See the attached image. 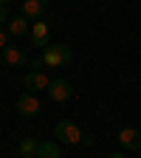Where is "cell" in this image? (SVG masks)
Wrapping results in <instances>:
<instances>
[{
    "label": "cell",
    "mask_w": 141,
    "mask_h": 158,
    "mask_svg": "<svg viewBox=\"0 0 141 158\" xmlns=\"http://www.w3.org/2000/svg\"><path fill=\"white\" fill-rule=\"evenodd\" d=\"M20 158H37V155H20Z\"/></svg>",
    "instance_id": "obj_17"
},
{
    "label": "cell",
    "mask_w": 141,
    "mask_h": 158,
    "mask_svg": "<svg viewBox=\"0 0 141 158\" xmlns=\"http://www.w3.org/2000/svg\"><path fill=\"white\" fill-rule=\"evenodd\" d=\"M37 158H62V150H59V141H43L39 144Z\"/></svg>",
    "instance_id": "obj_12"
},
{
    "label": "cell",
    "mask_w": 141,
    "mask_h": 158,
    "mask_svg": "<svg viewBox=\"0 0 141 158\" xmlns=\"http://www.w3.org/2000/svg\"><path fill=\"white\" fill-rule=\"evenodd\" d=\"M6 23H9V11H6V9H0V28H3Z\"/></svg>",
    "instance_id": "obj_14"
},
{
    "label": "cell",
    "mask_w": 141,
    "mask_h": 158,
    "mask_svg": "<svg viewBox=\"0 0 141 158\" xmlns=\"http://www.w3.org/2000/svg\"><path fill=\"white\" fill-rule=\"evenodd\" d=\"M9 43H11V34H9L6 28H0V54L9 48Z\"/></svg>",
    "instance_id": "obj_13"
},
{
    "label": "cell",
    "mask_w": 141,
    "mask_h": 158,
    "mask_svg": "<svg viewBox=\"0 0 141 158\" xmlns=\"http://www.w3.org/2000/svg\"><path fill=\"white\" fill-rule=\"evenodd\" d=\"M39 144H43V141L26 135V138H20V141H17V152H20V155H37V152H39Z\"/></svg>",
    "instance_id": "obj_11"
},
{
    "label": "cell",
    "mask_w": 141,
    "mask_h": 158,
    "mask_svg": "<svg viewBox=\"0 0 141 158\" xmlns=\"http://www.w3.org/2000/svg\"><path fill=\"white\" fill-rule=\"evenodd\" d=\"M116 141L122 144L124 150H141V130H135V127H122L118 130V135H116Z\"/></svg>",
    "instance_id": "obj_6"
},
{
    "label": "cell",
    "mask_w": 141,
    "mask_h": 158,
    "mask_svg": "<svg viewBox=\"0 0 141 158\" xmlns=\"http://www.w3.org/2000/svg\"><path fill=\"white\" fill-rule=\"evenodd\" d=\"M71 96H73V88H71L68 79H54V82H51V88H48V99H51L54 105L68 102Z\"/></svg>",
    "instance_id": "obj_4"
},
{
    "label": "cell",
    "mask_w": 141,
    "mask_h": 158,
    "mask_svg": "<svg viewBox=\"0 0 141 158\" xmlns=\"http://www.w3.org/2000/svg\"><path fill=\"white\" fill-rule=\"evenodd\" d=\"M23 82H26V88H28L31 93H39V90H48L54 79H51V76H48L45 71H28Z\"/></svg>",
    "instance_id": "obj_5"
},
{
    "label": "cell",
    "mask_w": 141,
    "mask_h": 158,
    "mask_svg": "<svg viewBox=\"0 0 141 158\" xmlns=\"http://www.w3.org/2000/svg\"><path fill=\"white\" fill-rule=\"evenodd\" d=\"M28 40H31L34 48H45L48 45V23H45V20H34V23H31Z\"/></svg>",
    "instance_id": "obj_7"
},
{
    "label": "cell",
    "mask_w": 141,
    "mask_h": 158,
    "mask_svg": "<svg viewBox=\"0 0 141 158\" xmlns=\"http://www.w3.org/2000/svg\"><path fill=\"white\" fill-rule=\"evenodd\" d=\"M3 59H6L11 68H17V65H26V62H28V54L20 48V45H9V48L3 51Z\"/></svg>",
    "instance_id": "obj_10"
},
{
    "label": "cell",
    "mask_w": 141,
    "mask_h": 158,
    "mask_svg": "<svg viewBox=\"0 0 141 158\" xmlns=\"http://www.w3.org/2000/svg\"><path fill=\"white\" fill-rule=\"evenodd\" d=\"M11 37H26L28 31H31V23H28V17H23V14H20V17H9V23L3 26Z\"/></svg>",
    "instance_id": "obj_9"
},
{
    "label": "cell",
    "mask_w": 141,
    "mask_h": 158,
    "mask_svg": "<svg viewBox=\"0 0 141 158\" xmlns=\"http://www.w3.org/2000/svg\"><path fill=\"white\" fill-rule=\"evenodd\" d=\"M71 59H73V51H71V45H65V43H48V45L43 48V54H39L43 68H65Z\"/></svg>",
    "instance_id": "obj_2"
},
{
    "label": "cell",
    "mask_w": 141,
    "mask_h": 158,
    "mask_svg": "<svg viewBox=\"0 0 141 158\" xmlns=\"http://www.w3.org/2000/svg\"><path fill=\"white\" fill-rule=\"evenodd\" d=\"M54 135H56V141L59 144H71V147H76V144H85V147H93L96 141L90 135H85L82 130H79L73 122H68V118H62V122H56V127H54Z\"/></svg>",
    "instance_id": "obj_1"
},
{
    "label": "cell",
    "mask_w": 141,
    "mask_h": 158,
    "mask_svg": "<svg viewBox=\"0 0 141 158\" xmlns=\"http://www.w3.org/2000/svg\"><path fill=\"white\" fill-rule=\"evenodd\" d=\"M14 107H17V113L23 116V118H34V116H39V110H43V102H39L37 93L26 90V93L17 96V105Z\"/></svg>",
    "instance_id": "obj_3"
},
{
    "label": "cell",
    "mask_w": 141,
    "mask_h": 158,
    "mask_svg": "<svg viewBox=\"0 0 141 158\" xmlns=\"http://www.w3.org/2000/svg\"><path fill=\"white\" fill-rule=\"evenodd\" d=\"M107 158H124V155H122V152H110Z\"/></svg>",
    "instance_id": "obj_15"
},
{
    "label": "cell",
    "mask_w": 141,
    "mask_h": 158,
    "mask_svg": "<svg viewBox=\"0 0 141 158\" xmlns=\"http://www.w3.org/2000/svg\"><path fill=\"white\" fill-rule=\"evenodd\" d=\"M45 11H48V0H23V17L43 20Z\"/></svg>",
    "instance_id": "obj_8"
},
{
    "label": "cell",
    "mask_w": 141,
    "mask_h": 158,
    "mask_svg": "<svg viewBox=\"0 0 141 158\" xmlns=\"http://www.w3.org/2000/svg\"><path fill=\"white\" fill-rule=\"evenodd\" d=\"M9 3H11V0H0V9H6Z\"/></svg>",
    "instance_id": "obj_16"
}]
</instances>
